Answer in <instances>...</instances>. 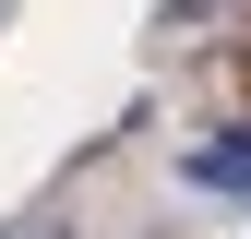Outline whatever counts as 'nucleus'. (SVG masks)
I'll use <instances>...</instances> for the list:
<instances>
[{
  "instance_id": "nucleus-1",
  "label": "nucleus",
  "mask_w": 251,
  "mask_h": 239,
  "mask_svg": "<svg viewBox=\"0 0 251 239\" xmlns=\"http://www.w3.org/2000/svg\"><path fill=\"white\" fill-rule=\"evenodd\" d=\"M192 179H203V191H251V132H227V143H192Z\"/></svg>"
}]
</instances>
